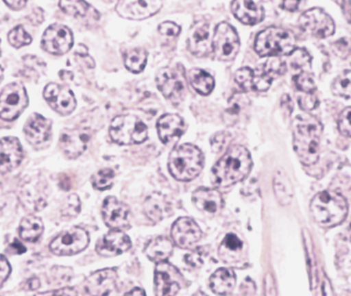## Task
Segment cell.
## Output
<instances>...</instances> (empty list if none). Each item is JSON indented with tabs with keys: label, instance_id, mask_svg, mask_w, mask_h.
Instances as JSON below:
<instances>
[{
	"label": "cell",
	"instance_id": "cell-36",
	"mask_svg": "<svg viewBox=\"0 0 351 296\" xmlns=\"http://www.w3.org/2000/svg\"><path fill=\"white\" fill-rule=\"evenodd\" d=\"M333 95L342 98L351 99V71L341 73L331 84Z\"/></svg>",
	"mask_w": 351,
	"mask_h": 296
},
{
	"label": "cell",
	"instance_id": "cell-39",
	"mask_svg": "<svg viewBox=\"0 0 351 296\" xmlns=\"http://www.w3.org/2000/svg\"><path fill=\"white\" fill-rule=\"evenodd\" d=\"M10 45L12 47H16V49H21V47H25V45H29L32 42V37L27 34L23 27L19 25L15 29H12L9 33Z\"/></svg>",
	"mask_w": 351,
	"mask_h": 296
},
{
	"label": "cell",
	"instance_id": "cell-29",
	"mask_svg": "<svg viewBox=\"0 0 351 296\" xmlns=\"http://www.w3.org/2000/svg\"><path fill=\"white\" fill-rule=\"evenodd\" d=\"M250 106V99L243 92H236L232 95L228 100V108L223 114V119L226 124L230 126L240 121L243 118V114L247 112Z\"/></svg>",
	"mask_w": 351,
	"mask_h": 296
},
{
	"label": "cell",
	"instance_id": "cell-1",
	"mask_svg": "<svg viewBox=\"0 0 351 296\" xmlns=\"http://www.w3.org/2000/svg\"><path fill=\"white\" fill-rule=\"evenodd\" d=\"M252 167L250 151L241 145L232 146L213 167V183L221 188H228L243 181Z\"/></svg>",
	"mask_w": 351,
	"mask_h": 296
},
{
	"label": "cell",
	"instance_id": "cell-16",
	"mask_svg": "<svg viewBox=\"0 0 351 296\" xmlns=\"http://www.w3.org/2000/svg\"><path fill=\"white\" fill-rule=\"evenodd\" d=\"M171 238L177 246L189 249L202 238L200 227L191 218H180L171 228Z\"/></svg>",
	"mask_w": 351,
	"mask_h": 296
},
{
	"label": "cell",
	"instance_id": "cell-54",
	"mask_svg": "<svg viewBox=\"0 0 351 296\" xmlns=\"http://www.w3.org/2000/svg\"><path fill=\"white\" fill-rule=\"evenodd\" d=\"M9 251L14 254H23L27 251V249H25V247L19 240H15L10 245Z\"/></svg>",
	"mask_w": 351,
	"mask_h": 296
},
{
	"label": "cell",
	"instance_id": "cell-5",
	"mask_svg": "<svg viewBox=\"0 0 351 296\" xmlns=\"http://www.w3.org/2000/svg\"><path fill=\"white\" fill-rule=\"evenodd\" d=\"M297 39L289 29L270 27L258 34L254 49L262 57H278L295 52Z\"/></svg>",
	"mask_w": 351,
	"mask_h": 296
},
{
	"label": "cell",
	"instance_id": "cell-59",
	"mask_svg": "<svg viewBox=\"0 0 351 296\" xmlns=\"http://www.w3.org/2000/svg\"><path fill=\"white\" fill-rule=\"evenodd\" d=\"M39 286H40V282H39L37 278H31V280H29L27 284H25V289L36 290L38 289Z\"/></svg>",
	"mask_w": 351,
	"mask_h": 296
},
{
	"label": "cell",
	"instance_id": "cell-45",
	"mask_svg": "<svg viewBox=\"0 0 351 296\" xmlns=\"http://www.w3.org/2000/svg\"><path fill=\"white\" fill-rule=\"evenodd\" d=\"M298 101H299L300 108L302 110H305V112H309V110H315L317 108V104H319V100H317V97L315 96V94H304L300 96L298 98Z\"/></svg>",
	"mask_w": 351,
	"mask_h": 296
},
{
	"label": "cell",
	"instance_id": "cell-38",
	"mask_svg": "<svg viewBox=\"0 0 351 296\" xmlns=\"http://www.w3.org/2000/svg\"><path fill=\"white\" fill-rule=\"evenodd\" d=\"M59 7L64 13L75 17H84L90 9V5L86 1H60Z\"/></svg>",
	"mask_w": 351,
	"mask_h": 296
},
{
	"label": "cell",
	"instance_id": "cell-8",
	"mask_svg": "<svg viewBox=\"0 0 351 296\" xmlns=\"http://www.w3.org/2000/svg\"><path fill=\"white\" fill-rule=\"evenodd\" d=\"M157 86L163 96L173 101L182 99L186 90V78L183 65L177 64L161 69L156 76Z\"/></svg>",
	"mask_w": 351,
	"mask_h": 296
},
{
	"label": "cell",
	"instance_id": "cell-43",
	"mask_svg": "<svg viewBox=\"0 0 351 296\" xmlns=\"http://www.w3.org/2000/svg\"><path fill=\"white\" fill-rule=\"evenodd\" d=\"M339 130L345 137L351 138V108H345L341 112L338 121Z\"/></svg>",
	"mask_w": 351,
	"mask_h": 296
},
{
	"label": "cell",
	"instance_id": "cell-2",
	"mask_svg": "<svg viewBox=\"0 0 351 296\" xmlns=\"http://www.w3.org/2000/svg\"><path fill=\"white\" fill-rule=\"evenodd\" d=\"M322 124L313 117L295 118L293 123V147L300 161L311 166L319 160Z\"/></svg>",
	"mask_w": 351,
	"mask_h": 296
},
{
	"label": "cell",
	"instance_id": "cell-18",
	"mask_svg": "<svg viewBox=\"0 0 351 296\" xmlns=\"http://www.w3.org/2000/svg\"><path fill=\"white\" fill-rule=\"evenodd\" d=\"M285 72V63L278 59L259 65L256 70H252V90L265 92L273 84L274 79Z\"/></svg>",
	"mask_w": 351,
	"mask_h": 296
},
{
	"label": "cell",
	"instance_id": "cell-58",
	"mask_svg": "<svg viewBox=\"0 0 351 296\" xmlns=\"http://www.w3.org/2000/svg\"><path fill=\"white\" fill-rule=\"evenodd\" d=\"M8 7L11 8L12 10H21L25 7L27 1H5Z\"/></svg>",
	"mask_w": 351,
	"mask_h": 296
},
{
	"label": "cell",
	"instance_id": "cell-60",
	"mask_svg": "<svg viewBox=\"0 0 351 296\" xmlns=\"http://www.w3.org/2000/svg\"><path fill=\"white\" fill-rule=\"evenodd\" d=\"M323 294H324V296H333L332 289H331L328 278H324V283H323Z\"/></svg>",
	"mask_w": 351,
	"mask_h": 296
},
{
	"label": "cell",
	"instance_id": "cell-40",
	"mask_svg": "<svg viewBox=\"0 0 351 296\" xmlns=\"http://www.w3.org/2000/svg\"><path fill=\"white\" fill-rule=\"evenodd\" d=\"M293 84L298 90L304 94H313L315 90V84L313 76L307 72L300 73L293 78Z\"/></svg>",
	"mask_w": 351,
	"mask_h": 296
},
{
	"label": "cell",
	"instance_id": "cell-19",
	"mask_svg": "<svg viewBox=\"0 0 351 296\" xmlns=\"http://www.w3.org/2000/svg\"><path fill=\"white\" fill-rule=\"evenodd\" d=\"M162 5V1H119L116 11L123 18L142 21L157 14Z\"/></svg>",
	"mask_w": 351,
	"mask_h": 296
},
{
	"label": "cell",
	"instance_id": "cell-30",
	"mask_svg": "<svg viewBox=\"0 0 351 296\" xmlns=\"http://www.w3.org/2000/svg\"><path fill=\"white\" fill-rule=\"evenodd\" d=\"M173 245L171 241L165 236H159V238H153L147 245L145 254L152 262L160 264L169 260V256L173 254Z\"/></svg>",
	"mask_w": 351,
	"mask_h": 296
},
{
	"label": "cell",
	"instance_id": "cell-56",
	"mask_svg": "<svg viewBox=\"0 0 351 296\" xmlns=\"http://www.w3.org/2000/svg\"><path fill=\"white\" fill-rule=\"evenodd\" d=\"M61 188L63 190H70L72 188V182H71V177L66 175H61L60 182H59Z\"/></svg>",
	"mask_w": 351,
	"mask_h": 296
},
{
	"label": "cell",
	"instance_id": "cell-50",
	"mask_svg": "<svg viewBox=\"0 0 351 296\" xmlns=\"http://www.w3.org/2000/svg\"><path fill=\"white\" fill-rule=\"evenodd\" d=\"M203 256H204L203 250L197 249L193 254H187L184 260L189 265L193 266V267H200L203 264Z\"/></svg>",
	"mask_w": 351,
	"mask_h": 296
},
{
	"label": "cell",
	"instance_id": "cell-51",
	"mask_svg": "<svg viewBox=\"0 0 351 296\" xmlns=\"http://www.w3.org/2000/svg\"><path fill=\"white\" fill-rule=\"evenodd\" d=\"M10 273H11V266L9 262L5 256H0V286H3V284L7 281Z\"/></svg>",
	"mask_w": 351,
	"mask_h": 296
},
{
	"label": "cell",
	"instance_id": "cell-11",
	"mask_svg": "<svg viewBox=\"0 0 351 296\" xmlns=\"http://www.w3.org/2000/svg\"><path fill=\"white\" fill-rule=\"evenodd\" d=\"M300 27L317 38H326L335 33L336 25L328 14L313 8L300 17Z\"/></svg>",
	"mask_w": 351,
	"mask_h": 296
},
{
	"label": "cell",
	"instance_id": "cell-13",
	"mask_svg": "<svg viewBox=\"0 0 351 296\" xmlns=\"http://www.w3.org/2000/svg\"><path fill=\"white\" fill-rule=\"evenodd\" d=\"M182 276L169 262H160L155 271L156 296H175L181 288Z\"/></svg>",
	"mask_w": 351,
	"mask_h": 296
},
{
	"label": "cell",
	"instance_id": "cell-20",
	"mask_svg": "<svg viewBox=\"0 0 351 296\" xmlns=\"http://www.w3.org/2000/svg\"><path fill=\"white\" fill-rule=\"evenodd\" d=\"M90 135L84 130H66L61 135L59 146L62 153L69 159H76L86 151Z\"/></svg>",
	"mask_w": 351,
	"mask_h": 296
},
{
	"label": "cell",
	"instance_id": "cell-37",
	"mask_svg": "<svg viewBox=\"0 0 351 296\" xmlns=\"http://www.w3.org/2000/svg\"><path fill=\"white\" fill-rule=\"evenodd\" d=\"M114 180H115V173L113 169H104L93 175L92 184L97 190H108L113 186Z\"/></svg>",
	"mask_w": 351,
	"mask_h": 296
},
{
	"label": "cell",
	"instance_id": "cell-27",
	"mask_svg": "<svg viewBox=\"0 0 351 296\" xmlns=\"http://www.w3.org/2000/svg\"><path fill=\"white\" fill-rule=\"evenodd\" d=\"M193 202L197 208L207 213H217L222 209L223 199L221 193L216 189L202 188L197 189L193 193Z\"/></svg>",
	"mask_w": 351,
	"mask_h": 296
},
{
	"label": "cell",
	"instance_id": "cell-47",
	"mask_svg": "<svg viewBox=\"0 0 351 296\" xmlns=\"http://www.w3.org/2000/svg\"><path fill=\"white\" fill-rule=\"evenodd\" d=\"M180 27L171 21H165L159 25V33L163 36L177 37L180 34Z\"/></svg>",
	"mask_w": 351,
	"mask_h": 296
},
{
	"label": "cell",
	"instance_id": "cell-31",
	"mask_svg": "<svg viewBox=\"0 0 351 296\" xmlns=\"http://www.w3.org/2000/svg\"><path fill=\"white\" fill-rule=\"evenodd\" d=\"M210 285L215 293L228 295L236 285V274L228 268H220L210 276Z\"/></svg>",
	"mask_w": 351,
	"mask_h": 296
},
{
	"label": "cell",
	"instance_id": "cell-33",
	"mask_svg": "<svg viewBox=\"0 0 351 296\" xmlns=\"http://www.w3.org/2000/svg\"><path fill=\"white\" fill-rule=\"evenodd\" d=\"M43 234V223L41 219L29 216L23 219L19 226V236L27 242L34 243L40 238Z\"/></svg>",
	"mask_w": 351,
	"mask_h": 296
},
{
	"label": "cell",
	"instance_id": "cell-42",
	"mask_svg": "<svg viewBox=\"0 0 351 296\" xmlns=\"http://www.w3.org/2000/svg\"><path fill=\"white\" fill-rule=\"evenodd\" d=\"M237 84L244 90H252V70L250 68H242L234 74Z\"/></svg>",
	"mask_w": 351,
	"mask_h": 296
},
{
	"label": "cell",
	"instance_id": "cell-23",
	"mask_svg": "<svg viewBox=\"0 0 351 296\" xmlns=\"http://www.w3.org/2000/svg\"><path fill=\"white\" fill-rule=\"evenodd\" d=\"M25 134L27 141L33 145L47 143L52 135V122L41 114H32L25 123Z\"/></svg>",
	"mask_w": 351,
	"mask_h": 296
},
{
	"label": "cell",
	"instance_id": "cell-41",
	"mask_svg": "<svg viewBox=\"0 0 351 296\" xmlns=\"http://www.w3.org/2000/svg\"><path fill=\"white\" fill-rule=\"evenodd\" d=\"M242 248H243V242L236 234H228L221 244L220 254L226 251L230 254H239Z\"/></svg>",
	"mask_w": 351,
	"mask_h": 296
},
{
	"label": "cell",
	"instance_id": "cell-55",
	"mask_svg": "<svg viewBox=\"0 0 351 296\" xmlns=\"http://www.w3.org/2000/svg\"><path fill=\"white\" fill-rule=\"evenodd\" d=\"M300 3H301V1H298V0H293V1L286 0V1H283V3H282V7L287 10V11L293 12L299 8Z\"/></svg>",
	"mask_w": 351,
	"mask_h": 296
},
{
	"label": "cell",
	"instance_id": "cell-10",
	"mask_svg": "<svg viewBox=\"0 0 351 296\" xmlns=\"http://www.w3.org/2000/svg\"><path fill=\"white\" fill-rule=\"evenodd\" d=\"M88 243V232L80 227H73L54 238L50 244V249L56 256H74L84 251Z\"/></svg>",
	"mask_w": 351,
	"mask_h": 296
},
{
	"label": "cell",
	"instance_id": "cell-53",
	"mask_svg": "<svg viewBox=\"0 0 351 296\" xmlns=\"http://www.w3.org/2000/svg\"><path fill=\"white\" fill-rule=\"evenodd\" d=\"M264 292H265V296H277L275 280L270 273L266 274L265 282H264Z\"/></svg>",
	"mask_w": 351,
	"mask_h": 296
},
{
	"label": "cell",
	"instance_id": "cell-22",
	"mask_svg": "<svg viewBox=\"0 0 351 296\" xmlns=\"http://www.w3.org/2000/svg\"><path fill=\"white\" fill-rule=\"evenodd\" d=\"M23 158V147L17 138L0 140V173H9L19 167Z\"/></svg>",
	"mask_w": 351,
	"mask_h": 296
},
{
	"label": "cell",
	"instance_id": "cell-12",
	"mask_svg": "<svg viewBox=\"0 0 351 296\" xmlns=\"http://www.w3.org/2000/svg\"><path fill=\"white\" fill-rule=\"evenodd\" d=\"M73 42V33L68 27L53 25L45 32L41 45L45 52L53 55H63L72 49Z\"/></svg>",
	"mask_w": 351,
	"mask_h": 296
},
{
	"label": "cell",
	"instance_id": "cell-44",
	"mask_svg": "<svg viewBox=\"0 0 351 296\" xmlns=\"http://www.w3.org/2000/svg\"><path fill=\"white\" fill-rule=\"evenodd\" d=\"M230 140V135L226 132H220L212 138V149L215 153H221Z\"/></svg>",
	"mask_w": 351,
	"mask_h": 296
},
{
	"label": "cell",
	"instance_id": "cell-62",
	"mask_svg": "<svg viewBox=\"0 0 351 296\" xmlns=\"http://www.w3.org/2000/svg\"><path fill=\"white\" fill-rule=\"evenodd\" d=\"M3 68H1V66H0V81L3 80Z\"/></svg>",
	"mask_w": 351,
	"mask_h": 296
},
{
	"label": "cell",
	"instance_id": "cell-3",
	"mask_svg": "<svg viewBox=\"0 0 351 296\" xmlns=\"http://www.w3.org/2000/svg\"><path fill=\"white\" fill-rule=\"evenodd\" d=\"M204 166V156L197 146L183 144L176 147L169 158L171 175L181 182L196 179Z\"/></svg>",
	"mask_w": 351,
	"mask_h": 296
},
{
	"label": "cell",
	"instance_id": "cell-24",
	"mask_svg": "<svg viewBox=\"0 0 351 296\" xmlns=\"http://www.w3.org/2000/svg\"><path fill=\"white\" fill-rule=\"evenodd\" d=\"M157 128L163 144L173 143L178 141L184 133V121L178 114H167L158 120Z\"/></svg>",
	"mask_w": 351,
	"mask_h": 296
},
{
	"label": "cell",
	"instance_id": "cell-15",
	"mask_svg": "<svg viewBox=\"0 0 351 296\" xmlns=\"http://www.w3.org/2000/svg\"><path fill=\"white\" fill-rule=\"evenodd\" d=\"M43 97L51 108L62 116L72 114L76 108V98L72 90L66 86H58L56 84H47L43 92Z\"/></svg>",
	"mask_w": 351,
	"mask_h": 296
},
{
	"label": "cell",
	"instance_id": "cell-17",
	"mask_svg": "<svg viewBox=\"0 0 351 296\" xmlns=\"http://www.w3.org/2000/svg\"><path fill=\"white\" fill-rule=\"evenodd\" d=\"M117 278V271L113 268L98 270L86 278L84 289L90 296L108 295L115 288Z\"/></svg>",
	"mask_w": 351,
	"mask_h": 296
},
{
	"label": "cell",
	"instance_id": "cell-4",
	"mask_svg": "<svg viewBox=\"0 0 351 296\" xmlns=\"http://www.w3.org/2000/svg\"><path fill=\"white\" fill-rule=\"evenodd\" d=\"M311 209L315 220L327 227L341 224L348 213V205L344 197L335 191L317 193L311 201Z\"/></svg>",
	"mask_w": 351,
	"mask_h": 296
},
{
	"label": "cell",
	"instance_id": "cell-46",
	"mask_svg": "<svg viewBox=\"0 0 351 296\" xmlns=\"http://www.w3.org/2000/svg\"><path fill=\"white\" fill-rule=\"evenodd\" d=\"M311 240L305 238V245H306V252H307V262H308V270H309V278H311V286L313 288L315 287V256L313 254V246L311 244Z\"/></svg>",
	"mask_w": 351,
	"mask_h": 296
},
{
	"label": "cell",
	"instance_id": "cell-7",
	"mask_svg": "<svg viewBox=\"0 0 351 296\" xmlns=\"http://www.w3.org/2000/svg\"><path fill=\"white\" fill-rule=\"evenodd\" d=\"M29 104L27 90L19 82L8 84L0 92V118L14 121L23 114Z\"/></svg>",
	"mask_w": 351,
	"mask_h": 296
},
{
	"label": "cell",
	"instance_id": "cell-57",
	"mask_svg": "<svg viewBox=\"0 0 351 296\" xmlns=\"http://www.w3.org/2000/svg\"><path fill=\"white\" fill-rule=\"evenodd\" d=\"M342 9L345 18L349 23H351V1H343Z\"/></svg>",
	"mask_w": 351,
	"mask_h": 296
},
{
	"label": "cell",
	"instance_id": "cell-28",
	"mask_svg": "<svg viewBox=\"0 0 351 296\" xmlns=\"http://www.w3.org/2000/svg\"><path fill=\"white\" fill-rule=\"evenodd\" d=\"M145 214L149 220L157 223L171 214V203L165 195L155 193L149 195L143 205Z\"/></svg>",
	"mask_w": 351,
	"mask_h": 296
},
{
	"label": "cell",
	"instance_id": "cell-6",
	"mask_svg": "<svg viewBox=\"0 0 351 296\" xmlns=\"http://www.w3.org/2000/svg\"><path fill=\"white\" fill-rule=\"evenodd\" d=\"M110 136L119 145H132L147 141V127L134 114H121L110 123Z\"/></svg>",
	"mask_w": 351,
	"mask_h": 296
},
{
	"label": "cell",
	"instance_id": "cell-21",
	"mask_svg": "<svg viewBox=\"0 0 351 296\" xmlns=\"http://www.w3.org/2000/svg\"><path fill=\"white\" fill-rule=\"evenodd\" d=\"M132 242L123 232L112 230L102 236L96 245V251L102 256H115L124 254L131 248Z\"/></svg>",
	"mask_w": 351,
	"mask_h": 296
},
{
	"label": "cell",
	"instance_id": "cell-49",
	"mask_svg": "<svg viewBox=\"0 0 351 296\" xmlns=\"http://www.w3.org/2000/svg\"><path fill=\"white\" fill-rule=\"evenodd\" d=\"M80 200L76 195H72L66 201V216L75 217L80 212Z\"/></svg>",
	"mask_w": 351,
	"mask_h": 296
},
{
	"label": "cell",
	"instance_id": "cell-34",
	"mask_svg": "<svg viewBox=\"0 0 351 296\" xmlns=\"http://www.w3.org/2000/svg\"><path fill=\"white\" fill-rule=\"evenodd\" d=\"M189 82L197 92L207 96L215 88V80L208 73L200 69H194L189 73Z\"/></svg>",
	"mask_w": 351,
	"mask_h": 296
},
{
	"label": "cell",
	"instance_id": "cell-35",
	"mask_svg": "<svg viewBox=\"0 0 351 296\" xmlns=\"http://www.w3.org/2000/svg\"><path fill=\"white\" fill-rule=\"evenodd\" d=\"M147 53L145 49H132L124 56V65L130 72L141 73L147 65Z\"/></svg>",
	"mask_w": 351,
	"mask_h": 296
},
{
	"label": "cell",
	"instance_id": "cell-48",
	"mask_svg": "<svg viewBox=\"0 0 351 296\" xmlns=\"http://www.w3.org/2000/svg\"><path fill=\"white\" fill-rule=\"evenodd\" d=\"M335 49H336L337 54L342 58H346L351 53V38L344 37V38L339 39L335 42Z\"/></svg>",
	"mask_w": 351,
	"mask_h": 296
},
{
	"label": "cell",
	"instance_id": "cell-25",
	"mask_svg": "<svg viewBox=\"0 0 351 296\" xmlns=\"http://www.w3.org/2000/svg\"><path fill=\"white\" fill-rule=\"evenodd\" d=\"M210 25L199 21L191 29L189 37V49L191 54L198 57L205 56L210 52Z\"/></svg>",
	"mask_w": 351,
	"mask_h": 296
},
{
	"label": "cell",
	"instance_id": "cell-26",
	"mask_svg": "<svg viewBox=\"0 0 351 296\" xmlns=\"http://www.w3.org/2000/svg\"><path fill=\"white\" fill-rule=\"evenodd\" d=\"M232 11L236 18L244 25H257L264 18L263 8L256 1H232Z\"/></svg>",
	"mask_w": 351,
	"mask_h": 296
},
{
	"label": "cell",
	"instance_id": "cell-61",
	"mask_svg": "<svg viewBox=\"0 0 351 296\" xmlns=\"http://www.w3.org/2000/svg\"><path fill=\"white\" fill-rule=\"evenodd\" d=\"M124 296H147V294H145V290L135 288V289L132 290V291L126 293Z\"/></svg>",
	"mask_w": 351,
	"mask_h": 296
},
{
	"label": "cell",
	"instance_id": "cell-52",
	"mask_svg": "<svg viewBox=\"0 0 351 296\" xmlns=\"http://www.w3.org/2000/svg\"><path fill=\"white\" fill-rule=\"evenodd\" d=\"M35 296H78V293L73 288H62L53 291L43 292Z\"/></svg>",
	"mask_w": 351,
	"mask_h": 296
},
{
	"label": "cell",
	"instance_id": "cell-9",
	"mask_svg": "<svg viewBox=\"0 0 351 296\" xmlns=\"http://www.w3.org/2000/svg\"><path fill=\"white\" fill-rule=\"evenodd\" d=\"M212 47L218 60H234L240 49V40L236 29L226 23L217 25Z\"/></svg>",
	"mask_w": 351,
	"mask_h": 296
},
{
	"label": "cell",
	"instance_id": "cell-14",
	"mask_svg": "<svg viewBox=\"0 0 351 296\" xmlns=\"http://www.w3.org/2000/svg\"><path fill=\"white\" fill-rule=\"evenodd\" d=\"M130 212L129 207L114 197H106L102 205V218L112 230L122 232L129 228Z\"/></svg>",
	"mask_w": 351,
	"mask_h": 296
},
{
	"label": "cell",
	"instance_id": "cell-32",
	"mask_svg": "<svg viewBox=\"0 0 351 296\" xmlns=\"http://www.w3.org/2000/svg\"><path fill=\"white\" fill-rule=\"evenodd\" d=\"M274 191L278 202L282 206L291 204L293 197V188L289 175L283 169H278L274 177Z\"/></svg>",
	"mask_w": 351,
	"mask_h": 296
}]
</instances>
